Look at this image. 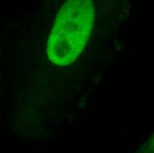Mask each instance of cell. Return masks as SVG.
I'll list each match as a JSON object with an SVG mask.
<instances>
[{
    "mask_svg": "<svg viewBox=\"0 0 154 153\" xmlns=\"http://www.w3.org/2000/svg\"><path fill=\"white\" fill-rule=\"evenodd\" d=\"M94 19L90 1H68L60 14L48 43V54L52 62L66 66L74 61L86 44Z\"/></svg>",
    "mask_w": 154,
    "mask_h": 153,
    "instance_id": "6da1fadb",
    "label": "cell"
}]
</instances>
